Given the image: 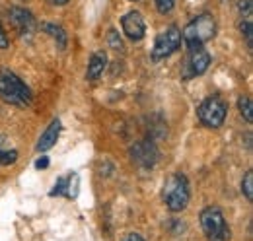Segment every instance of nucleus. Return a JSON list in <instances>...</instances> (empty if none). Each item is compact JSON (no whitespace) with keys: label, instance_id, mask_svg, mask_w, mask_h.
<instances>
[{"label":"nucleus","instance_id":"nucleus-1","mask_svg":"<svg viewBox=\"0 0 253 241\" xmlns=\"http://www.w3.org/2000/svg\"><path fill=\"white\" fill-rule=\"evenodd\" d=\"M0 99L8 105L28 107L32 103V90L22 82L18 74L8 68H0Z\"/></svg>","mask_w":253,"mask_h":241},{"label":"nucleus","instance_id":"nucleus-2","mask_svg":"<svg viewBox=\"0 0 253 241\" xmlns=\"http://www.w3.org/2000/svg\"><path fill=\"white\" fill-rule=\"evenodd\" d=\"M164 202L169 212H181L187 208L191 199L189 181L183 173H173L169 175L164 183V191H162Z\"/></svg>","mask_w":253,"mask_h":241},{"label":"nucleus","instance_id":"nucleus-3","mask_svg":"<svg viewBox=\"0 0 253 241\" xmlns=\"http://www.w3.org/2000/svg\"><path fill=\"white\" fill-rule=\"evenodd\" d=\"M214 33H216L214 18L211 14H201L181 31V43L187 47V51L197 49V47H203L207 41H211L214 37Z\"/></svg>","mask_w":253,"mask_h":241},{"label":"nucleus","instance_id":"nucleus-4","mask_svg":"<svg viewBox=\"0 0 253 241\" xmlns=\"http://www.w3.org/2000/svg\"><path fill=\"white\" fill-rule=\"evenodd\" d=\"M201 228L207 241H230V226L218 206H207L201 210Z\"/></svg>","mask_w":253,"mask_h":241},{"label":"nucleus","instance_id":"nucleus-5","mask_svg":"<svg viewBox=\"0 0 253 241\" xmlns=\"http://www.w3.org/2000/svg\"><path fill=\"white\" fill-rule=\"evenodd\" d=\"M226 115H228V105L218 95L207 97L197 107V117L209 128H220L224 124V120H226Z\"/></svg>","mask_w":253,"mask_h":241},{"label":"nucleus","instance_id":"nucleus-6","mask_svg":"<svg viewBox=\"0 0 253 241\" xmlns=\"http://www.w3.org/2000/svg\"><path fill=\"white\" fill-rule=\"evenodd\" d=\"M181 47V30L177 26H169L164 33H160L152 47V60H162L171 57Z\"/></svg>","mask_w":253,"mask_h":241},{"label":"nucleus","instance_id":"nucleus-7","mask_svg":"<svg viewBox=\"0 0 253 241\" xmlns=\"http://www.w3.org/2000/svg\"><path fill=\"white\" fill-rule=\"evenodd\" d=\"M211 66V55L203 49V47H197V49H189L187 53V59L183 62V68H181V74L185 80L191 78H197L201 74H205Z\"/></svg>","mask_w":253,"mask_h":241},{"label":"nucleus","instance_id":"nucleus-8","mask_svg":"<svg viewBox=\"0 0 253 241\" xmlns=\"http://www.w3.org/2000/svg\"><path fill=\"white\" fill-rule=\"evenodd\" d=\"M130 160L142 167V169H148V167H154L156 161H158V148L154 142L150 140H140V142H134L132 148H130Z\"/></svg>","mask_w":253,"mask_h":241},{"label":"nucleus","instance_id":"nucleus-9","mask_svg":"<svg viewBox=\"0 0 253 241\" xmlns=\"http://www.w3.org/2000/svg\"><path fill=\"white\" fill-rule=\"evenodd\" d=\"M121 28L130 41H140L146 35V24L140 12H126L121 20Z\"/></svg>","mask_w":253,"mask_h":241},{"label":"nucleus","instance_id":"nucleus-10","mask_svg":"<svg viewBox=\"0 0 253 241\" xmlns=\"http://www.w3.org/2000/svg\"><path fill=\"white\" fill-rule=\"evenodd\" d=\"M10 22L14 24V28L20 31L22 35H30V33H33L35 28H37L32 12L26 10V8H20V6L10 8Z\"/></svg>","mask_w":253,"mask_h":241},{"label":"nucleus","instance_id":"nucleus-11","mask_svg":"<svg viewBox=\"0 0 253 241\" xmlns=\"http://www.w3.org/2000/svg\"><path fill=\"white\" fill-rule=\"evenodd\" d=\"M78 185H80V177L78 173H70V175H64L59 177L55 183V189L51 191V195L55 197H66V199H76L78 197Z\"/></svg>","mask_w":253,"mask_h":241},{"label":"nucleus","instance_id":"nucleus-12","mask_svg":"<svg viewBox=\"0 0 253 241\" xmlns=\"http://www.w3.org/2000/svg\"><path fill=\"white\" fill-rule=\"evenodd\" d=\"M59 134H61V120L55 119L47 126V130L41 134V138H39V142L35 146L37 152H47L49 148H53L57 144V140H59Z\"/></svg>","mask_w":253,"mask_h":241},{"label":"nucleus","instance_id":"nucleus-13","mask_svg":"<svg viewBox=\"0 0 253 241\" xmlns=\"http://www.w3.org/2000/svg\"><path fill=\"white\" fill-rule=\"evenodd\" d=\"M105 66H107V55H105L103 51H95L94 55L90 57V62H88L86 78H88V80H92V82L97 80V78L103 74Z\"/></svg>","mask_w":253,"mask_h":241},{"label":"nucleus","instance_id":"nucleus-14","mask_svg":"<svg viewBox=\"0 0 253 241\" xmlns=\"http://www.w3.org/2000/svg\"><path fill=\"white\" fill-rule=\"evenodd\" d=\"M41 28H43L45 33H49V35L55 39V43H57L59 49H64V47H66V43H68V39H66V31H64L61 26H57V24H43Z\"/></svg>","mask_w":253,"mask_h":241},{"label":"nucleus","instance_id":"nucleus-15","mask_svg":"<svg viewBox=\"0 0 253 241\" xmlns=\"http://www.w3.org/2000/svg\"><path fill=\"white\" fill-rule=\"evenodd\" d=\"M238 109H240V113H242L244 119L248 120V122H252L253 120V105H252V97H250V95H244V97L238 99Z\"/></svg>","mask_w":253,"mask_h":241},{"label":"nucleus","instance_id":"nucleus-16","mask_svg":"<svg viewBox=\"0 0 253 241\" xmlns=\"http://www.w3.org/2000/svg\"><path fill=\"white\" fill-rule=\"evenodd\" d=\"M107 43H109V47L111 49H115V51H125V45H123V39H121V35H119V31L117 30H111L107 31Z\"/></svg>","mask_w":253,"mask_h":241},{"label":"nucleus","instance_id":"nucleus-17","mask_svg":"<svg viewBox=\"0 0 253 241\" xmlns=\"http://www.w3.org/2000/svg\"><path fill=\"white\" fill-rule=\"evenodd\" d=\"M240 31H242V35L246 37V45H248V49L252 51V49H253V26H252V20H244V22L240 24Z\"/></svg>","mask_w":253,"mask_h":241},{"label":"nucleus","instance_id":"nucleus-18","mask_svg":"<svg viewBox=\"0 0 253 241\" xmlns=\"http://www.w3.org/2000/svg\"><path fill=\"white\" fill-rule=\"evenodd\" d=\"M242 193L246 195V199L252 202L253 201V171H248L242 181Z\"/></svg>","mask_w":253,"mask_h":241},{"label":"nucleus","instance_id":"nucleus-19","mask_svg":"<svg viewBox=\"0 0 253 241\" xmlns=\"http://www.w3.org/2000/svg\"><path fill=\"white\" fill-rule=\"evenodd\" d=\"M18 160V152L16 150H2L0 148V167L2 165H10V163H16Z\"/></svg>","mask_w":253,"mask_h":241},{"label":"nucleus","instance_id":"nucleus-20","mask_svg":"<svg viewBox=\"0 0 253 241\" xmlns=\"http://www.w3.org/2000/svg\"><path fill=\"white\" fill-rule=\"evenodd\" d=\"M238 8H240V14H242L244 20H252V14H253L252 0H240Z\"/></svg>","mask_w":253,"mask_h":241},{"label":"nucleus","instance_id":"nucleus-21","mask_svg":"<svg viewBox=\"0 0 253 241\" xmlns=\"http://www.w3.org/2000/svg\"><path fill=\"white\" fill-rule=\"evenodd\" d=\"M175 6V0H156V8L160 14H169Z\"/></svg>","mask_w":253,"mask_h":241},{"label":"nucleus","instance_id":"nucleus-22","mask_svg":"<svg viewBox=\"0 0 253 241\" xmlns=\"http://www.w3.org/2000/svg\"><path fill=\"white\" fill-rule=\"evenodd\" d=\"M10 47V39H8V33L4 31L2 24H0V49H8Z\"/></svg>","mask_w":253,"mask_h":241},{"label":"nucleus","instance_id":"nucleus-23","mask_svg":"<svg viewBox=\"0 0 253 241\" xmlns=\"http://www.w3.org/2000/svg\"><path fill=\"white\" fill-rule=\"evenodd\" d=\"M123 241H146L140 234H136V232H130V234H126L125 238H123Z\"/></svg>","mask_w":253,"mask_h":241},{"label":"nucleus","instance_id":"nucleus-24","mask_svg":"<svg viewBox=\"0 0 253 241\" xmlns=\"http://www.w3.org/2000/svg\"><path fill=\"white\" fill-rule=\"evenodd\" d=\"M47 165H49V160H47L45 156H43L41 160H37V161H35V167H37V169H45Z\"/></svg>","mask_w":253,"mask_h":241},{"label":"nucleus","instance_id":"nucleus-25","mask_svg":"<svg viewBox=\"0 0 253 241\" xmlns=\"http://www.w3.org/2000/svg\"><path fill=\"white\" fill-rule=\"evenodd\" d=\"M53 6H64V4H68V0H49Z\"/></svg>","mask_w":253,"mask_h":241},{"label":"nucleus","instance_id":"nucleus-26","mask_svg":"<svg viewBox=\"0 0 253 241\" xmlns=\"http://www.w3.org/2000/svg\"><path fill=\"white\" fill-rule=\"evenodd\" d=\"M130 2H136V0H130Z\"/></svg>","mask_w":253,"mask_h":241}]
</instances>
